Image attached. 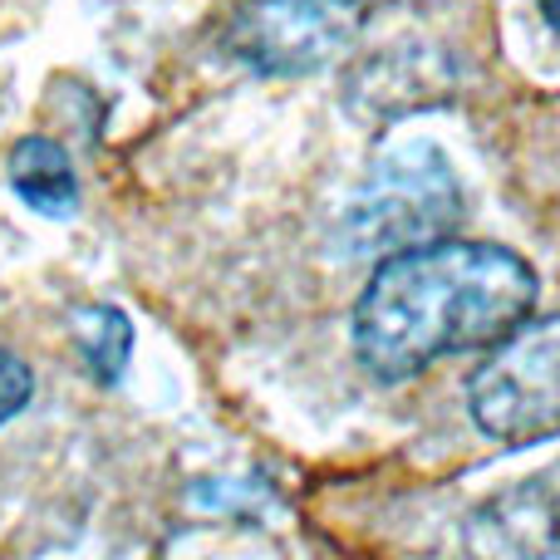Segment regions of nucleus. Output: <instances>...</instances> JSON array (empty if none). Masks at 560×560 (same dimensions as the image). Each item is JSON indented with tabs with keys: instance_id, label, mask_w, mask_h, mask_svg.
I'll return each instance as SVG.
<instances>
[{
	"instance_id": "nucleus-1",
	"label": "nucleus",
	"mask_w": 560,
	"mask_h": 560,
	"mask_svg": "<svg viewBox=\"0 0 560 560\" xmlns=\"http://www.w3.org/2000/svg\"><path fill=\"white\" fill-rule=\"evenodd\" d=\"M536 310V271L497 242H428L369 276L354 349L374 378H413L447 354L502 345Z\"/></svg>"
},
{
	"instance_id": "nucleus-2",
	"label": "nucleus",
	"mask_w": 560,
	"mask_h": 560,
	"mask_svg": "<svg viewBox=\"0 0 560 560\" xmlns=\"http://www.w3.org/2000/svg\"><path fill=\"white\" fill-rule=\"evenodd\" d=\"M463 222V183L438 143H398L369 163L339 207V246L349 256H398L443 242Z\"/></svg>"
},
{
	"instance_id": "nucleus-3",
	"label": "nucleus",
	"mask_w": 560,
	"mask_h": 560,
	"mask_svg": "<svg viewBox=\"0 0 560 560\" xmlns=\"http://www.w3.org/2000/svg\"><path fill=\"white\" fill-rule=\"evenodd\" d=\"M472 423L492 443L526 447L560 433V315L522 325L497 345V354L467 388Z\"/></svg>"
},
{
	"instance_id": "nucleus-4",
	"label": "nucleus",
	"mask_w": 560,
	"mask_h": 560,
	"mask_svg": "<svg viewBox=\"0 0 560 560\" xmlns=\"http://www.w3.org/2000/svg\"><path fill=\"white\" fill-rule=\"evenodd\" d=\"M369 0H246L222 30V45L246 69L271 79L315 74L354 49Z\"/></svg>"
},
{
	"instance_id": "nucleus-5",
	"label": "nucleus",
	"mask_w": 560,
	"mask_h": 560,
	"mask_svg": "<svg viewBox=\"0 0 560 560\" xmlns=\"http://www.w3.org/2000/svg\"><path fill=\"white\" fill-rule=\"evenodd\" d=\"M477 560H560V463L487 497L467 522Z\"/></svg>"
},
{
	"instance_id": "nucleus-6",
	"label": "nucleus",
	"mask_w": 560,
	"mask_h": 560,
	"mask_svg": "<svg viewBox=\"0 0 560 560\" xmlns=\"http://www.w3.org/2000/svg\"><path fill=\"white\" fill-rule=\"evenodd\" d=\"M10 187L39 217H74L79 212V177L69 153L55 138H20L10 148Z\"/></svg>"
},
{
	"instance_id": "nucleus-7",
	"label": "nucleus",
	"mask_w": 560,
	"mask_h": 560,
	"mask_svg": "<svg viewBox=\"0 0 560 560\" xmlns=\"http://www.w3.org/2000/svg\"><path fill=\"white\" fill-rule=\"evenodd\" d=\"M74 345L84 354L94 384L114 388L128 369V354H133V325L114 305H84L74 315Z\"/></svg>"
},
{
	"instance_id": "nucleus-8",
	"label": "nucleus",
	"mask_w": 560,
	"mask_h": 560,
	"mask_svg": "<svg viewBox=\"0 0 560 560\" xmlns=\"http://www.w3.org/2000/svg\"><path fill=\"white\" fill-rule=\"evenodd\" d=\"M30 398H35V374H30V364L20 354H10V349H0V423H10Z\"/></svg>"
},
{
	"instance_id": "nucleus-9",
	"label": "nucleus",
	"mask_w": 560,
	"mask_h": 560,
	"mask_svg": "<svg viewBox=\"0 0 560 560\" xmlns=\"http://www.w3.org/2000/svg\"><path fill=\"white\" fill-rule=\"evenodd\" d=\"M536 5H541L546 25H551V30H556V35H560V0H536Z\"/></svg>"
}]
</instances>
